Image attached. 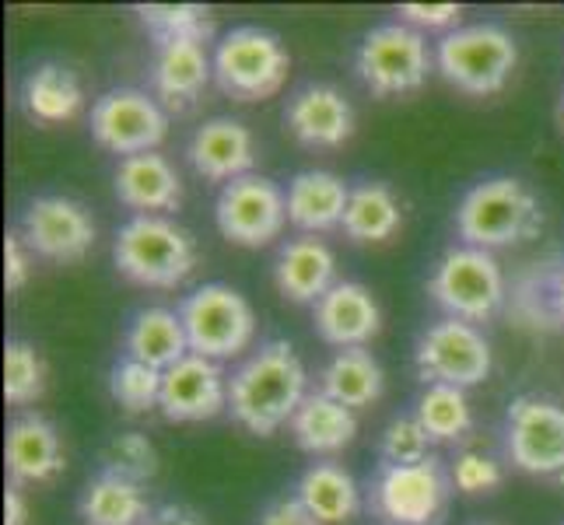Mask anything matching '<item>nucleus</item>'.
I'll return each mask as SVG.
<instances>
[{
	"mask_svg": "<svg viewBox=\"0 0 564 525\" xmlns=\"http://www.w3.org/2000/svg\"><path fill=\"white\" fill-rule=\"evenodd\" d=\"M308 396L305 364L288 340H270L228 379V411L249 435H274Z\"/></svg>",
	"mask_w": 564,
	"mask_h": 525,
	"instance_id": "obj_1",
	"label": "nucleus"
},
{
	"mask_svg": "<svg viewBox=\"0 0 564 525\" xmlns=\"http://www.w3.org/2000/svg\"><path fill=\"white\" fill-rule=\"evenodd\" d=\"M540 204L527 189V183L512 179V175H495L484 179L456 207V231L463 245H474L484 252L512 249L519 242L533 239L540 231Z\"/></svg>",
	"mask_w": 564,
	"mask_h": 525,
	"instance_id": "obj_2",
	"label": "nucleus"
},
{
	"mask_svg": "<svg viewBox=\"0 0 564 525\" xmlns=\"http://www.w3.org/2000/svg\"><path fill=\"white\" fill-rule=\"evenodd\" d=\"M116 270L141 287H180L197 266L189 231L159 214H133L112 239Z\"/></svg>",
	"mask_w": 564,
	"mask_h": 525,
	"instance_id": "obj_3",
	"label": "nucleus"
},
{
	"mask_svg": "<svg viewBox=\"0 0 564 525\" xmlns=\"http://www.w3.org/2000/svg\"><path fill=\"white\" fill-rule=\"evenodd\" d=\"M438 74L466 95H495L509 85L519 64V46L509 29L495 22L463 25L438 39Z\"/></svg>",
	"mask_w": 564,
	"mask_h": 525,
	"instance_id": "obj_4",
	"label": "nucleus"
},
{
	"mask_svg": "<svg viewBox=\"0 0 564 525\" xmlns=\"http://www.w3.org/2000/svg\"><path fill=\"white\" fill-rule=\"evenodd\" d=\"M291 56L274 32L260 25L231 29L214 50V81L236 102H263L288 81Z\"/></svg>",
	"mask_w": 564,
	"mask_h": 525,
	"instance_id": "obj_5",
	"label": "nucleus"
},
{
	"mask_svg": "<svg viewBox=\"0 0 564 525\" xmlns=\"http://www.w3.org/2000/svg\"><path fill=\"white\" fill-rule=\"evenodd\" d=\"M427 295H432L442 313H449V319L488 322L505 305V298H509V291H505V274L495 252L453 245L435 263L432 281H427Z\"/></svg>",
	"mask_w": 564,
	"mask_h": 525,
	"instance_id": "obj_6",
	"label": "nucleus"
},
{
	"mask_svg": "<svg viewBox=\"0 0 564 525\" xmlns=\"http://www.w3.org/2000/svg\"><path fill=\"white\" fill-rule=\"evenodd\" d=\"M453 473L442 470L438 456L414 466L382 462L372 483V512L386 525H442L449 512Z\"/></svg>",
	"mask_w": 564,
	"mask_h": 525,
	"instance_id": "obj_7",
	"label": "nucleus"
},
{
	"mask_svg": "<svg viewBox=\"0 0 564 525\" xmlns=\"http://www.w3.org/2000/svg\"><path fill=\"white\" fill-rule=\"evenodd\" d=\"M180 319L189 340V354H200L207 361L242 354L257 333L252 305L228 284H204L186 295L180 305Z\"/></svg>",
	"mask_w": 564,
	"mask_h": 525,
	"instance_id": "obj_8",
	"label": "nucleus"
},
{
	"mask_svg": "<svg viewBox=\"0 0 564 525\" xmlns=\"http://www.w3.org/2000/svg\"><path fill=\"white\" fill-rule=\"evenodd\" d=\"M355 64L361 85L376 99H389V95H411L427 81V74H432V50H427L417 29L389 22L376 25L361 39Z\"/></svg>",
	"mask_w": 564,
	"mask_h": 525,
	"instance_id": "obj_9",
	"label": "nucleus"
},
{
	"mask_svg": "<svg viewBox=\"0 0 564 525\" xmlns=\"http://www.w3.org/2000/svg\"><path fill=\"white\" fill-rule=\"evenodd\" d=\"M414 364L424 385L470 389V385L488 382L495 368V354H491L488 337H484L474 322L442 319L421 333Z\"/></svg>",
	"mask_w": 564,
	"mask_h": 525,
	"instance_id": "obj_10",
	"label": "nucleus"
},
{
	"mask_svg": "<svg viewBox=\"0 0 564 525\" xmlns=\"http://www.w3.org/2000/svg\"><path fill=\"white\" fill-rule=\"evenodd\" d=\"M214 221L231 245L263 249L288 225V193L267 175L249 172L242 179L221 186L218 204H214Z\"/></svg>",
	"mask_w": 564,
	"mask_h": 525,
	"instance_id": "obj_11",
	"label": "nucleus"
},
{
	"mask_svg": "<svg viewBox=\"0 0 564 525\" xmlns=\"http://www.w3.org/2000/svg\"><path fill=\"white\" fill-rule=\"evenodd\" d=\"M165 133L169 116L148 91L112 88L91 106V138L106 151L123 154V158L154 151L165 141Z\"/></svg>",
	"mask_w": 564,
	"mask_h": 525,
	"instance_id": "obj_12",
	"label": "nucleus"
},
{
	"mask_svg": "<svg viewBox=\"0 0 564 525\" xmlns=\"http://www.w3.org/2000/svg\"><path fill=\"white\" fill-rule=\"evenodd\" d=\"M509 459L516 470L530 477H561L564 473V406L519 396L509 406Z\"/></svg>",
	"mask_w": 564,
	"mask_h": 525,
	"instance_id": "obj_13",
	"label": "nucleus"
},
{
	"mask_svg": "<svg viewBox=\"0 0 564 525\" xmlns=\"http://www.w3.org/2000/svg\"><path fill=\"white\" fill-rule=\"evenodd\" d=\"M95 236L91 214L70 197H35L22 214L25 245L50 263H82Z\"/></svg>",
	"mask_w": 564,
	"mask_h": 525,
	"instance_id": "obj_14",
	"label": "nucleus"
},
{
	"mask_svg": "<svg viewBox=\"0 0 564 525\" xmlns=\"http://www.w3.org/2000/svg\"><path fill=\"white\" fill-rule=\"evenodd\" d=\"M159 411L172 424H197L228 411V379L218 361L186 354L180 364L162 372Z\"/></svg>",
	"mask_w": 564,
	"mask_h": 525,
	"instance_id": "obj_15",
	"label": "nucleus"
},
{
	"mask_svg": "<svg viewBox=\"0 0 564 525\" xmlns=\"http://www.w3.org/2000/svg\"><path fill=\"white\" fill-rule=\"evenodd\" d=\"M284 127L305 147H344L355 138V106L334 85H305L288 99Z\"/></svg>",
	"mask_w": 564,
	"mask_h": 525,
	"instance_id": "obj_16",
	"label": "nucleus"
},
{
	"mask_svg": "<svg viewBox=\"0 0 564 525\" xmlns=\"http://www.w3.org/2000/svg\"><path fill=\"white\" fill-rule=\"evenodd\" d=\"M186 158L200 179L228 186L249 175L252 165H257V141H252L246 123L231 120V116H218V120L197 127V133L189 138Z\"/></svg>",
	"mask_w": 564,
	"mask_h": 525,
	"instance_id": "obj_17",
	"label": "nucleus"
},
{
	"mask_svg": "<svg viewBox=\"0 0 564 525\" xmlns=\"http://www.w3.org/2000/svg\"><path fill=\"white\" fill-rule=\"evenodd\" d=\"M316 333L337 350L365 347L382 329V313L372 291L358 281H337L316 302Z\"/></svg>",
	"mask_w": 564,
	"mask_h": 525,
	"instance_id": "obj_18",
	"label": "nucleus"
},
{
	"mask_svg": "<svg viewBox=\"0 0 564 525\" xmlns=\"http://www.w3.org/2000/svg\"><path fill=\"white\" fill-rule=\"evenodd\" d=\"M116 200L138 214H165L183 207V179L176 165L165 154H133V158H120L112 175Z\"/></svg>",
	"mask_w": 564,
	"mask_h": 525,
	"instance_id": "obj_19",
	"label": "nucleus"
},
{
	"mask_svg": "<svg viewBox=\"0 0 564 525\" xmlns=\"http://www.w3.org/2000/svg\"><path fill=\"white\" fill-rule=\"evenodd\" d=\"M210 77L214 56H207L204 39H169V43H159V50H154L151 85L154 95L172 109L197 102Z\"/></svg>",
	"mask_w": 564,
	"mask_h": 525,
	"instance_id": "obj_20",
	"label": "nucleus"
},
{
	"mask_svg": "<svg viewBox=\"0 0 564 525\" xmlns=\"http://www.w3.org/2000/svg\"><path fill=\"white\" fill-rule=\"evenodd\" d=\"M278 291L295 305H316L337 284V256L323 239L302 236L281 245L274 263Z\"/></svg>",
	"mask_w": 564,
	"mask_h": 525,
	"instance_id": "obj_21",
	"label": "nucleus"
},
{
	"mask_svg": "<svg viewBox=\"0 0 564 525\" xmlns=\"http://www.w3.org/2000/svg\"><path fill=\"white\" fill-rule=\"evenodd\" d=\"M4 456H8V473L14 488H22V483H50L61 477L67 466L61 435H56V427L39 414H25L11 420Z\"/></svg>",
	"mask_w": 564,
	"mask_h": 525,
	"instance_id": "obj_22",
	"label": "nucleus"
},
{
	"mask_svg": "<svg viewBox=\"0 0 564 525\" xmlns=\"http://www.w3.org/2000/svg\"><path fill=\"white\" fill-rule=\"evenodd\" d=\"M351 200V186L340 175L308 168L288 183V221L305 236H323L344 225V210Z\"/></svg>",
	"mask_w": 564,
	"mask_h": 525,
	"instance_id": "obj_23",
	"label": "nucleus"
},
{
	"mask_svg": "<svg viewBox=\"0 0 564 525\" xmlns=\"http://www.w3.org/2000/svg\"><path fill=\"white\" fill-rule=\"evenodd\" d=\"M291 435H295V445L308 456H334L355 441L358 417L326 393H308L299 414L291 417Z\"/></svg>",
	"mask_w": 564,
	"mask_h": 525,
	"instance_id": "obj_24",
	"label": "nucleus"
},
{
	"mask_svg": "<svg viewBox=\"0 0 564 525\" xmlns=\"http://www.w3.org/2000/svg\"><path fill=\"white\" fill-rule=\"evenodd\" d=\"M295 497L319 525H344L361 512V491L355 477L337 462H316L299 477Z\"/></svg>",
	"mask_w": 564,
	"mask_h": 525,
	"instance_id": "obj_25",
	"label": "nucleus"
},
{
	"mask_svg": "<svg viewBox=\"0 0 564 525\" xmlns=\"http://www.w3.org/2000/svg\"><path fill=\"white\" fill-rule=\"evenodd\" d=\"M189 354V340L180 313L172 308H144L127 326V358L141 361L154 372H169Z\"/></svg>",
	"mask_w": 564,
	"mask_h": 525,
	"instance_id": "obj_26",
	"label": "nucleus"
},
{
	"mask_svg": "<svg viewBox=\"0 0 564 525\" xmlns=\"http://www.w3.org/2000/svg\"><path fill=\"white\" fill-rule=\"evenodd\" d=\"M319 393L337 400L340 406H347V411L372 406L382 396V368L372 358V350L368 347L337 350V354L329 358V364L323 368Z\"/></svg>",
	"mask_w": 564,
	"mask_h": 525,
	"instance_id": "obj_27",
	"label": "nucleus"
},
{
	"mask_svg": "<svg viewBox=\"0 0 564 525\" xmlns=\"http://www.w3.org/2000/svg\"><path fill=\"white\" fill-rule=\"evenodd\" d=\"M22 106L29 112V120L43 123V127H56L74 120L85 106V91L77 85V77L61 67V64H43L35 67L25 85H22Z\"/></svg>",
	"mask_w": 564,
	"mask_h": 525,
	"instance_id": "obj_28",
	"label": "nucleus"
},
{
	"mask_svg": "<svg viewBox=\"0 0 564 525\" xmlns=\"http://www.w3.org/2000/svg\"><path fill=\"white\" fill-rule=\"evenodd\" d=\"M77 512H82L85 525H148L154 518L141 483L116 473L95 477L85 488Z\"/></svg>",
	"mask_w": 564,
	"mask_h": 525,
	"instance_id": "obj_29",
	"label": "nucleus"
},
{
	"mask_svg": "<svg viewBox=\"0 0 564 525\" xmlns=\"http://www.w3.org/2000/svg\"><path fill=\"white\" fill-rule=\"evenodd\" d=\"M403 225V210L397 193L389 189L386 183H361L351 189V200H347L344 210V236L368 245V242H386L393 239Z\"/></svg>",
	"mask_w": 564,
	"mask_h": 525,
	"instance_id": "obj_30",
	"label": "nucleus"
},
{
	"mask_svg": "<svg viewBox=\"0 0 564 525\" xmlns=\"http://www.w3.org/2000/svg\"><path fill=\"white\" fill-rule=\"evenodd\" d=\"M414 417L432 438V445H453L459 438L470 435L474 427V411L466 400V389L456 385H424V393L417 396Z\"/></svg>",
	"mask_w": 564,
	"mask_h": 525,
	"instance_id": "obj_31",
	"label": "nucleus"
},
{
	"mask_svg": "<svg viewBox=\"0 0 564 525\" xmlns=\"http://www.w3.org/2000/svg\"><path fill=\"white\" fill-rule=\"evenodd\" d=\"M138 18L154 35V46L169 39H210V11L200 4H138Z\"/></svg>",
	"mask_w": 564,
	"mask_h": 525,
	"instance_id": "obj_32",
	"label": "nucleus"
},
{
	"mask_svg": "<svg viewBox=\"0 0 564 525\" xmlns=\"http://www.w3.org/2000/svg\"><path fill=\"white\" fill-rule=\"evenodd\" d=\"M109 396L127 414H148L162 403V372H154V368L133 358L116 361L109 372Z\"/></svg>",
	"mask_w": 564,
	"mask_h": 525,
	"instance_id": "obj_33",
	"label": "nucleus"
},
{
	"mask_svg": "<svg viewBox=\"0 0 564 525\" xmlns=\"http://www.w3.org/2000/svg\"><path fill=\"white\" fill-rule=\"evenodd\" d=\"M46 389V364L25 340H11L4 347V400L11 406H29Z\"/></svg>",
	"mask_w": 564,
	"mask_h": 525,
	"instance_id": "obj_34",
	"label": "nucleus"
},
{
	"mask_svg": "<svg viewBox=\"0 0 564 525\" xmlns=\"http://www.w3.org/2000/svg\"><path fill=\"white\" fill-rule=\"evenodd\" d=\"M106 473L127 477L133 483H144L159 473V452H154L148 435H141V431L116 435L112 445L106 449Z\"/></svg>",
	"mask_w": 564,
	"mask_h": 525,
	"instance_id": "obj_35",
	"label": "nucleus"
},
{
	"mask_svg": "<svg viewBox=\"0 0 564 525\" xmlns=\"http://www.w3.org/2000/svg\"><path fill=\"white\" fill-rule=\"evenodd\" d=\"M427 449H432V438H427L417 417H397V420H389V427L382 431V459L386 462L414 466L432 456Z\"/></svg>",
	"mask_w": 564,
	"mask_h": 525,
	"instance_id": "obj_36",
	"label": "nucleus"
},
{
	"mask_svg": "<svg viewBox=\"0 0 564 525\" xmlns=\"http://www.w3.org/2000/svg\"><path fill=\"white\" fill-rule=\"evenodd\" d=\"M522 308L536 319V326H561L564 329V263L543 274L533 287L522 291Z\"/></svg>",
	"mask_w": 564,
	"mask_h": 525,
	"instance_id": "obj_37",
	"label": "nucleus"
},
{
	"mask_svg": "<svg viewBox=\"0 0 564 525\" xmlns=\"http://www.w3.org/2000/svg\"><path fill=\"white\" fill-rule=\"evenodd\" d=\"M501 480H505V473H501V466L491 456L463 452L453 462V488L459 494H470V497H477V494H495L501 488Z\"/></svg>",
	"mask_w": 564,
	"mask_h": 525,
	"instance_id": "obj_38",
	"label": "nucleus"
},
{
	"mask_svg": "<svg viewBox=\"0 0 564 525\" xmlns=\"http://www.w3.org/2000/svg\"><path fill=\"white\" fill-rule=\"evenodd\" d=\"M400 22L417 29L421 35L424 32H445L449 35V29L456 32L459 29V14L463 8L459 4H400Z\"/></svg>",
	"mask_w": 564,
	"mask_h": 525,
	"instance_id": "obj_39",
	"label": "nucleus"
},
{
	"mask_svg": "<svg viewBox=\"0 0 564 525\" xmlns=\"http://www.w3.org/2000/svg\"><path fill=\"white\" fill-rule=\"evenodd\" d=\"M29 274H32V249L25 245L22 231H11V236L4 239V287H8V295L22 291L29 284Z\"/></svg>",
	"mask_w": 564,
	"mask_h": 525,
	"instance_id": "obj_40",
	"label": "nucleus"
},
{
	"mask_svg": "<svg viewBox=\"0 0 564 525\" xmlns=\"http://www.w3.org/2000/svg\"><path fill=\"white\" fill-rule=\"evenodd\" d=\"M260 525H319L299 497H281L260 515Z\"/></svg>",
	"mask_w": 564,
	"mask_h": 525,
	"instance_id": "obj_41",
	"label": "nucleus"
},
{
	"mask_svg": "<svg viewBox=\"0 0 564 525\" xmlns=\"http://www.w3.org/2000/svg\"><path fill=\"white\" fill-rule=\"evenodd\" d=\"M29 522V504L18 488H8L4 494V525H25Z\"/></svg>",
	"mask_w": 564,
	"mask_h": 525,
	"instance_id": "obj_42",
	"label": "nucleus"
},
{
	"mask_svg": "<svg viewBox=\"0 0 564 525\" xmlns=\"http://www.w3.org/2000/svg\"><path fill=\"white\" fill-rule=\"evenodd\" d=\"M148 525H204L197 515H189V512H180V508H165V512H159L154 515Z\"/></svg>",
	"mask_w": 564,
	"mask_h": 525,
	"instance_id": "obj_43",
	"label": "nucleus"
},
{
	"mask_svg": "<svg viewBox=\"0 0 564 525\" xmlns=\"http://www.w3.org/2000/svg\"><path fill=\"white\" fill-rule=\"evenodd\" d=\"M557 120H561V127H564V95H561V106H557Z\"/></svg>",
	"mask_w": 564,
	"mask_h": 525,
	"instance_id": "obj_44",
	"label": "nucleus"
},
{
	"mask_svg": "<svg viewBox=\"0 0 564 525\" xmlns=\"http://www.w3.org/2000/svg\"><path fill=\"white\" fill-rule=\"evenodd\" d=\"M480 525H491V522H480Z\"/></svg>",
	"mask_w": 564,
	"mask_h": 525,
	"instance_id": "obj_45",
	"label": "nucleus"
}]
</instances>
